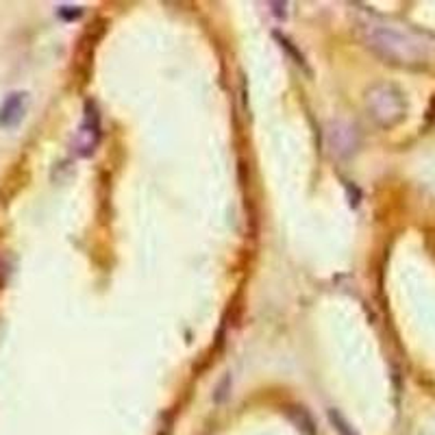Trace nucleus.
Segmentation results:
<instances>
[{"mask_svg":"<svg viewBox=\"0 0 435 435\" xmlns=\"http://www.w3.org/2000/svg\"><path fill=\"white\" fill-rule=\"evenodd\" d=\"M359 33L370 50H374L381 59L398 65H416L425 63L427 48L425 42L411 38V35L398 31L388 24H379L372 20L359 22Z\"/></svg>","mask_w":435,"mask_h":435,"instance_id":"nucleus-1","label":"nucleus"},{"mask_svg":"<svg viewBox=\"0 0 435 435\" xmlns=\"http://www.w3.org/2000/svg\"><path fill=\"white\" fill-rule=\"evenodd\" d=\"M365 109L374 120V125L381 129H392L407 113L405 94L394 83H377L365 94Z\"/></svg>","mask_w":435,"mask_h":435,"instance_id":"nucleus-2","label":"nucleus"},{"mask_svg":"<svg viewBox=\"0 0 435 435\" xmlns=\"http://www.w3.org/2000/svg\"><path fill=\"white\" fill-rule=\"evenodd\" d=\"M100 116L96 111V104L94 102H87L85 104V120H83V125L74 137V148L81 157H87V155H92L100 142Z\"/></svg>","mask_w":435,"mask_h":435,"instance_id":"nucleus-3","label":"nucleus"},{"mask_svg":"<svg viewBox=\"0 0 435 435\" xmlns=\"http://www.w3.org/2000/svg\"><path fill=\"white\" fill-rule=\"evenodd\" d=\"M26 111V94H11L5 102L3 107H0V125L3 127H13L17 122L22 120Z\"/></svg>","mask_w":435,"mask_h":435,"instance_id":"nucleus-4","label":"nucleus"},{"mask_svg":"<svg viewBox=\"0 0 435 435\" xmlns=\"http://www.w3.org/2000/svg\"><path fill=\"white\" fill-rule=\"evenodd\" d=\"M329 142H331V146H333V152L348 155L355 148V133H353V129L335 125L329 131Z\"/></svg>","mask_w":435,"mask_h":435,"instance_id":"nucleus-5","label":"nucleus"},{"mask_svg":"<svg viewBox=\"0 0 435 435\" xmlns=\"http://www.w3.org/2000/svg\"><path fill=\"white\" fill-rule=\"evenodd\" d=\"M276 40H278V42H281V48H285V50L290 52V55H292V57L296 59V63H299V65H305V59H303V55H296V50H294V48L290 46V42H287L285 38H281V35H276Z\"/></svg>","mask_w":435,"mask_h":435,"instance_id":"nucleus-6","label":"nucleus"}]
</instances>
